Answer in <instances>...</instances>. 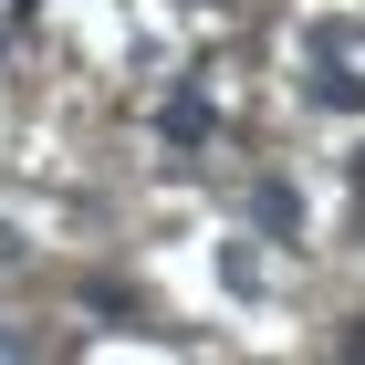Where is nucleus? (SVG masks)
<instances>
[{
	"mask_svg": "<svg viewBox=\"0 0 365 365\" xmlns=\"http://www.w3.org/2000/svg\"><path fill=\"white\" fill-rule=\"evenodd\" d=\"M313 105L324 115H365V73L334 63V31H313Z\"/></svg>",
	"mask_w": 365,
	"mask_h": 365,
	"instance_id": "f257e3e1",
	"label": "nucleus"
},
{
	"mask_svg": "<svg viewBox=\"0 0 365 365\" xmlns=\"http://www.w3.org/2000/svg\"><path fill=\"white\" fill-rule=\"evenodd\" d=\"M209 125H220L209 94H168V105H157V136H168V146H209Z\"/></svg>",
	"mask_w": 365,
	"mask_h": 365,
	"instance_id": "f03ea898",
	"label": "nucleus"
},
{
	"mask_svg": "<svg viewBox=\"0 0 365 365\" xmlns=\"http://www.w3.org/2000/svg\"><path fill=\"white\" fill-rule=\"evenodd\" d=\"M251 220L272 230V240H292V230H303V198L282 188V178H261V188H251Z\"/></svg>",
	"mask_w": 365,
	"mask_h": 365,
	"instance_id": "7ed1b4c3",
	"label": "nucleus"
},
{
	"mask_svg": "<svg viewBox=\"0 0 365 365\" xmlns=\"http://www.w3.org/2000/svg\"><path fill=\"white\" fill-rule=\"evenodd\" d=\"M344 178H355V198H365V146H355V157H344Z\"/></svg>",
	"mask_w": 365,
	"mask_h": 365,
	"instance_id": "20e7f679",
	"label": "nucleus"
}]
</instances>
